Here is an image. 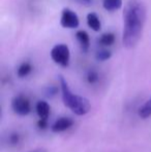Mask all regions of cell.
<instances>
[{"label":"cell","mask_w":151,"mask_h":152,"mask_svg":"<svg viewBox=\"0 0 151 152\" xmlns=\"http://www.w3.org/2000/svg\"><path fill=\"white\" fill-rule=\"evenodd\" d=\"M76 38L80 45L81 50L84 53L88 52L89 48H90V37H89L88 33L84 30H80L76 33Z\"/></svg>","instance_id":"cell-8"},{"label":"cell","mask_w":151,"mask_h":152,"mask_svg":"<svg viewBox=\"0 0 151 152\" xmlns=\"http://www.w3.org/2000/svg\"><path fill=\"white\" fill-rule=\"evenodd\" d=\"M112 52L109 50V48H101L99 47L95 52V58L97 61H107L111 58Z\"/></svg>","instance_id":"cell-14"},{"label":"cell","mask_w":151,"mask_h":152,"mask_svg":"<svg viewBox=\"0 0 151 152\" xmlns=\"http://www.w3.org/2000/svg\"><path fill=\"white\" fill-rule=\"evenodd\" d=\"M12 109L19 116H27L31 112V102L25 94H18L12 99Z\"/></svg>","instance_id":"cell-4"},{"label":"cell","mask_w":151,"mask_h":152,"mask_svg":"<svg viewBox=\"0 0 151 152\" xmlns=\"http://www.w3.org/2000/svg\"><path fill=\"white\" fill-rule=\"evenodd\" d=\"M99 79H101V76H99V72H97L94 68H90L86 72L85 74V80L88 83L89 85H95L99 82Z\"/></svg>","instance_id":"cell-12"},{"label":"cell","mask_w":151,"mask_h":152,"mask_svg":"<svg viewBox=\"0 0 151 152\" xmlns=\"http://www.w3.org/2000/svg\"><path fill=\"white\" fill-rule=\"evenodd\" d=\"M86 21L88 26L94 31H101V23L99 20L98 16L95 12H89L86 17Z\"/></svg>","instance_id":"cell-11"},{"label":"cell","mask_w":151,"mask_h":152,"mask_svg":"<svg viewBox=\"0 0 151 152\" xmlns=\"http://www.w3.org/2000/svg\"><path fill=\"white\" fill-rule=\"evenodd\" d=\"M60 25L63 28L67 29L78 28L79 25H80V20H79L78 15L69 8H63L62 12H61Z\"/></svg>","instance_id":"cell-5"},{"label":"cell","mask_w":151,"mask_h":152,"mask_svg":"<svg viewBox=\"0 0 151 152\" xmlns=\"http://www.w3.org/2000/svg\"><path fill=\"white\" fill-rule=\"evenodd\" d=\"M138 114L142 119H147L151 116V98L148 99L143 106L140 107Z\"/></svg>","instance_id":"cell-15"},{"label":"cell","mask_w":151,"mask_h":152,"mask_svg":"<svg viewBox=\"0 0 151 152\" xmlns=\"http://www.w3.org/2000/svg\"><path fill=\"white\" fill-rule=\"evenodd\" d=\"M50 56L53 62L59 66L67 67L71 61V51L67 45L65 44H58L55 45L52 48L50 53Z\"/></svg>","instance_id":"cell-3"},{"label":"cell","mask_w":151,"mask_h":152,"mask_svg":"<svg viewBox=\"0 0 151 152\" xmlns=\"http://www.w3.org/2000/svg\"><path fill=\"white\" fill-rule=\"evenodd\" d=\"M59 85H60L62 102L66 108H69L74 114L78 116H84L90 111L91 104L89 99L84 96H81L71 91L67 84L66 80L62 76L59 77Z\"/></svg>","instance_id":"cell-2"},{"label":"cell","mask_w":151,"mask_h":152,"mask_svg":"<svg viewBox=\"0 0 151 152\" xmlns=\"http://www.w3.org/2000/svg\"><path fill=\"white\" fill-rule=\"evenodd\" d=\"M103 6L108 12H115L122 6V0H103Z\"/></svg>","instance_id":"cell-13"},{"label":"cell","mask_w":151,"mask_h":152,"mask_svg":"<svg viewBox=\"0 0 151 152\" xmlns=\"http://www.w3.org/2000/svg\"><path fill=\"white\" fill-rule=\"evenodd\" d=\"M35 112H36L39 120L48 121V118L51 113L50 104L46 100H38L36 104H35Z\"/></svg>","instance_id":"cell-7"},{"label":"cell","mask_w":151,"mask_h":152,"mask_svg":"<svg viewBox=\"0 0 151 152\" xmlns=\"http://www.w3.org/2000/svg\"><path fill=\"white\" fill-rule=\"evenodd\" d=\"M115 34L113 32H105L97 39V44L101 48H110L115 42Z\"/></svg>","instance_id":"cell-9"},{"label":"cell","mask_w":151,"mask_h":152,"mask_svg":"<svg viewBox=\"0 0 151 152\" xmlns=\"http://www.w3.org/2000/svg\"><path fill=\"white\" fill-rule=\"evenodd\" d=\"M21 142V134L17 132H10L7 136V143L10 146H17Z\"/></svg>","instance_id":"cell-16"},{"label":"cell","mask_w":151,"mask_h":152,"mask_svg":"<svg viewBox=\"0 0 151 152\" xmlns=\"http://www.w3.org/2000/svg\"><path fill=\"white\" fill-rule=\"evenodd\" d=\"M57 93V88L54 86H50L46 89V95L47 96H53Z\"/></svg>","instance_id":"cell-17"},{"label":"cell","mask_w":151,"mask_h":152,"mask_svg":"<svg viewBox=\"0 0 151 152\" xmlns=\"http://www.w3.org/2000/svg\"><path fill=\"white\" fill-rule=\"evenodd\" d=\"M74 125V120L69 117H60L58 118L51 126V130L53 132H63L65 130L69 129Z\"/></svg>","instance_id":"cell-6"},{"label":"cell","mask_w":151,"mask_h":152,"mask_svg":"<svg viewBox=\"0 0 151 152\" xmlns=\"http://www.w3.org/2000/svg\"><path fill=\"white\" fill-rule=\"evenodd\" d=\"M32 70H33V66L31 64V62L23 61L18 66V68H17V76L20 79H24L26 77H28L32 72Z\"/></svg>","instance_id":"cell-10"},{"label":"cell","mask_w":151,"mask_h":152,"mask_svg":"<svg viewBox=\"0 0 151 152\" xmlns=\"http://www.w3.org/2000/svg\"><path fill=\"white\" fill-rule=\"evenodd\" d=\"M147 10L141 0H128L123 12L122 42L125 48L133 49L139 44L146 23Z\"/></svg>","instance_id":"cell-1"},{"label":"cell","mask_w":151,"mask_h":152,"mask_svg":"<svg viewBox=\"0 0 151 152\" xmlns=\"http://www.w3.org/2000/svg\"><path fill=\"white\" fill-rule=\"evenodd\" d=\"M77 3L81 4V5H85V6H89L90 4H92L93 0H75Z\"/></svg>","instance_id":"cell-18"},{"label":"cell","mask_w":151,"mask_h":152,"mask_svg":"<svg viewBox=\"0 0 151 152\" xmlns=\"http://www.w3.org/2000/svg\"><path fill=\"white\" fill-rule=\"evenodd\" d=\"M30 152H47L44 149H42V148H38V149H34V150L30 151Z\"/></svg>","instance_id":"cell-19"}]
</instances>
